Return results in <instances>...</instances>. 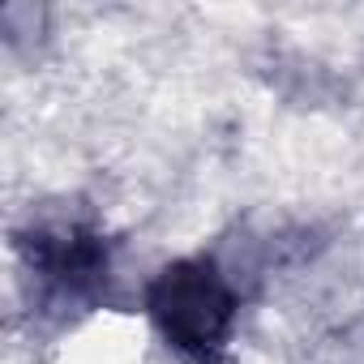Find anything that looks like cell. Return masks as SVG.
<instances>
[{
	"label": "cell",
	"instance_id": "1",
	"mask_svg": "<svg viewBox=\"0 0 364 364\" xmlns=\"http://www.w3.org/2000/svg\"><path fill=\"white\" fill-rule=\"evenodd\" d=\"M232 291L206 262H176L150 287V317L180 351H215L232 326Z\"/></svg>",
	"mask_w": 364,
	"mask_h": 364
}]
</instances>
